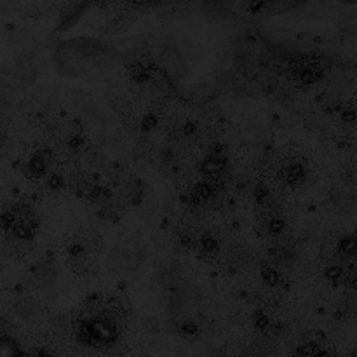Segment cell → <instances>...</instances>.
Returning <instances> with one entry per match:
<instances>
[{
	"instance_id": "obj_7",
	"label": "cell",
	"mask_w": 357,
	"mask_h": 357,
	"mask_svg": "<svg viewBox=\"0 0 357 357\" xmlns=\"http://www.w3.org/2000/svg\"><path fill=\"white\" fill-rule=\"evenodd\" d=\"M0 357H26L20 342L6 330H0Z\"/></svg>"
},
{
	"instance_id": "obj_2",
	"label": "cell",
	"mask_w": 357,
	"mask_h": 357,
	"mask_svg": "<svg viewBox=\"0 0 357 357\" xmlns=\"http://www.w3.org/2000/svg\"><path fill=\"white\" fill-rule=\"evenodd\" d=\"M316 176V166L300 149L274 152L267 160V181L275 192H300Z\"/></svg>"
},
{
	"instance_id": "obj_3",
	"label": "cell",
	"mask_w": 357,
	"mask_h": 357,
	"mask_svg": "<svg viewBox=\"0 0 357 357\" xmlns=\"http://www.w3.org/2000/svg\"><path fill=\"white\" fill-rule=\"evenodd\" d=\"M0 225H2L3 232L13 239L21 241H31L38 232V216L31 206L14 204L3 211L2 218H0Z\"/></svg>"
},
{
	"instance_id": "obj_6",
	"label": "cell",
	"mask_w": 357,
	"mask_h": 357,
	"mask_svg": "<svg viewBox=\"0 0 357 357\" xmlns=\"http://www.w3.org/2000/svg\"><path fill=\"white\" fill-rule=\"evenodd\" d=\"M58 169V159L56 152L49 146H37L24 153L23 159V174L30 181H47L52 180Z\"/></svg>"
},
{
	"instance_id": "obj_5",
	"label": "cell",
	"mask_w": 357,
	"mask_h": 357,
	"mask_svg": "<svg viewBox=\"0 0 357 357\" xmlns=\"http://www.w3.org/2000/svg\"><path fill=\"white\" fill-rule=\"evenodd\" d=\"M255 230H257L258 237L267 243H281L289 234L288 216L278 204L258 208Z\"/></svg>"
},
{
	"instance_id": "obj_4",
	"label": "cell",
	"mask_w": 357,
	"mask_h": 357,
	"mask_svg": "<svg viewBox=\"0 0 357 357\" xmlns=\"http://www.w3.org/2000/svg\"><path fill=\"white\" fill-rule=\"evenodd\" d=\"M100 239L91 232H79L68 239L65 246L66 264L77 272L86 274L96 264L98 253H100Z\"/></svg>"
},
{
	"instance_id": "obj_1",
	"label": "cell",
	"mask_w": 357,
	"mask_h": 357,
	"mask_svg": "<svg viewBox=\"0 0 357 357\" xmlns=\"http://www.w3.org/2000/svg\"><path fill=\"white\" fill-rule=\"evenodd\" d=\"M128 310L121 300L94 298L80 305L70 321L72 337L80 347L107 352L121 344L128 326Z\"/></svg>"
}]
</instances>
